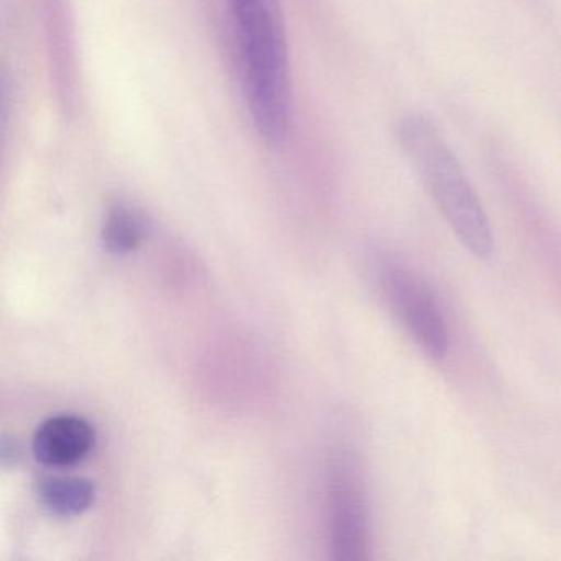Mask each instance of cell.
<instances>
[{"mask_svg": "<svg viewBox=\"0 0 561 561\" xmlns=\"http://www.w3.org/2000/svg\"><path fill=\"white\" fill-rule=\"evenodd\" d=\"M252 123L272 147L287 140L291 123L287 35L278 0H229Z\"/></svg>", "mask_w": 561, "mask_h": 561, "instance_id": "obj_1", "label": "cell"}, {"mask_svg": "<svg viewBox=\"0 0 561 561\" xmlns=\"http://www.w3.org/2000/svg\"><path fill=\"white\" fill-rule=\"evenodd\" d=\"M400 147L461 244L479 259L494 249L491 225L478 193L438 127L409 114L397 127Z\"/></svg>", "mask_w": 561, "mask_h": 561, "instance_id": "obj_2", "label": "cell"}, {"mask_svg": "<svg viewBox=\"0 0 561 561\" xmlns=\"http://www.w3.org/2000/svg\"><path fill=\"white\" fill-rule=\"evenodd\" d=\"M382 287L399 320L432 359L445 357L448 328L430 288L412 272L389 265L382 272Z\"/></svg>", "mask_w": 561, "mask_h": 561, "instance_id": "obj_3", "label": "cell"}, {"mask_svg": "<svg viewBox=\"0 0 561 561\" xmlns=\"http://www.w3.org/2000/svg\"><path fill=\"white\" fill-rule=\"evenodd\" d=\"M363 478L353 459L334 462L330 482L331 540L334 557L363 560L367 548V511Z\"/></svg>", "mask_w": 561, "mask_h": 561, "instance_id": "obj_4", "label": "cell"}, {"mask_svg": "<svg viewBox=\"0 0 561 561\" xmlns=\"http://www.w3.org/2000/svg\"><path fill=\"white\" fill-rule=\"evenodd\" d=\"M96 445V430L87 419L73 413L50 416L38 425L34 455L42 465L67 468L83 461Z\"/></svg>", "mask_w": 561, "mask_h": 561, "instance_id": "obj_5", "label": "cell"}, {"mask_svg": "<svg viewBox=\"0 0 561 561\" xmlns=\"http://www.w3.org/2000/svg\"><path fill=\"white\" fill-rule=\"evenodd\" d=\"M42 504L60 517H75L93 505L96 488L93 481L78 476H47L38 481Z\"/></svg>", "mask_w": 561, "mask_h": 561, "instance_id": "obj_6", "label": "cell"}, {"mask_svg": "<svg viewBox=\"0 0 561 561\" xmlns=\"http://www.w3.org/2000/svg\"><path fill=\"white\" fill-rule=\"evenodd\" d=\"M144 234L146 226L139 213L121 203L111 206L103 226V242L107 251L113 254H127L139 248Z\"/></svg>", "mask_w": 561, "mask_h": 561, "instance_id": "obj_7", "label": "cell"}]
</instances>
